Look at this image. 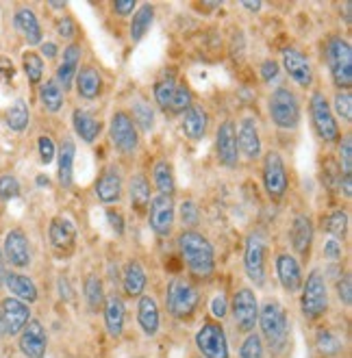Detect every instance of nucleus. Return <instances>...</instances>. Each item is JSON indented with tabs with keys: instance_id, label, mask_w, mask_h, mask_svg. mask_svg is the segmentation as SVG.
<instances>
[{
	"instance_id": "nucleus-1",
	"label": "nucleus",
	"mask_w": 352,
	"mask_h": 358,
	"mask_svg": "<svg viewBox=\"0 0 352 358\" xmlns=\"http://www.w3.org/2000/svg\"><path fill=\"white\" fill-rule=\"evenodd\" d=\"M178 248L183 261L188 265V269L198 278H209L216 267V255H213V245L209 239L202 237L196 230H185L178 237Z\"/></svg>"
},
{
	"instance_id": "nucleus-2",
	"label": "nucleus",
	"mask_w": 352,
	"mask_h": 358,
	"mask_svg": "<svg viewBox=\"0 0 352 358\" xmlns=\"http://www.w3.org/2000/svg\"><path fill=\"white\" fill-rule=\"evenodd\" d=\"M326 61L335 85L348 90L352 85V48L346 39L330 37L326 41Z\"/></svg>"
},
{
	"instance_id": "nucleus-3",
	"label": "nucleus",
	"mask_w": 352,
	"mask_h": 358,
	"mask_svg": "<svg viewBox=\"0 0 352 358\" xmlns=\"http://www.w3.org/2000/svg\"><path fill=\"white\" fill-rule=\"evenodd\" d=\"M302 313L307 320H318L328 308V289L326 280L320 269H314L307 276V282L302 287V300H300Z\"/></svg>"
},
{
	"instance_id": "nucleus-4",
	"label": "nucleus",
	"mask_w": 352,
	"mask_h": 358,
	"mask_svg": "<svg viewBox=\"0 0 352 358\" xmlns=\"http://www.w3.org/2000/svg\"><path fill=\"white\" fill-rule=\"evenodd\" d=\"M165 306H168V313L176 320H185L196 310L198 306V289L183 280V278H174L168 285V296H165Z\"/></svg>"
},
{
	"instance_id": "nucleus-5",
	"label": "nucleus",
	"mask_w": 352,
	"mask_h": 358,
	"mask_svg": "<svg viewBox=\"0 0 352 358\" xmlns=\"http://www.w3.org/2000/svg\"><path fill=\"white\" fill-rule=\"evenodd\" d=\"M270 117L279 129H296L300 122V102L292 90H274V94L270 96Z\"/></svg>"
},
{
	"instance_id": "nucleus-6",
	"label": "nucleus",
	"mask_w": 352,
	"mask_h": 358,
	"mask_svg": "<svg viewBox=\"0 0 352 358\" xmlns=\"http://www.w3.org/2000/svg\"><path fill=\"white\" fill-rule=\"evenodd\" d=\"M263 336L270 341L272 348H281L287 341L289 334V324H287V315L285 308L279 302H265V306L259 310V320Z\"/></svg>"
},
{
	"instance_id": "nucleus-7",
	"label": "nucleus",
	"mask_w": 352,
	"mask_h": 358,
	"mask_svg": "<svg viewBox=\"0 0 352 358\" xmlns=\"http://www.w3.org/2000/svg\"><path fill=\"white\" fill-rule=\"evenodd\" d=\"M309 109H311V120H314V129L320 139L324 141H337L339 139V126L335 122L333 109L326 100L322 92H316L309 102Z\"/></svg>"
},
{
	"instance_id": "nucleus-8",
	"label": "nucleus",
	"mask_w": 352,
	"mask_h": 358,
	"mask_svg": "<svg viewBox=\"0 0 352 358\" xmlns=\"http://www.w3.org/2000/svg\"><path fill=\"white\" fill-rule=\"evenodd\" d=\"M244 269L257 287L265 282V237L261 233H253L246 241L244 250Z\"/></svg>"
},
{
	"instance_id": "nucleus-9",
	"label": "nucleus",
	"mask_w": 352,
	"mask_h": 358,
	"mask_svg": "<svg viewBox=\"0 0 352 358\" xmlns=\"http://www.w3.org/2000/svg\"><path fill=\"white\" fill-rule=\"evenodd\" d=\"M196 345L204 358H229V343H226L224 328L216 322H206L196 334Z\"/></svg>"
},
{
	"instance_id": "nucleus-10",
	"label": "nucleus",
	"mask_w": 352,
	"mask_h": 358,
	"mask_svg": "<svg viewBox=\"0 0 352 358\" xmlns=\"http://www.w3.org/2000/svg\"><path fill=\"white\" fill-rule=\"evenodd\" d=\"M263 185L272 200H281L287 192V170L279 152H267L263 163Z\"/></svg>"
},
{
	"instance_id": "nucleus-11",
	"label": "nucleus",
	"mask_w": 352,
	"mask_h": 358,
	"mask_svg": "<svg viewBox=\"0 0 352 358\" xmlns=\"http://www.w3.org/2000/svg\"><path fill=\"white\" fill-rule=\"evenodd\" d=\"M111 139L122 155H133L137 150V143H139L137 126L133 124V120L127 111L113 113V117H111Z\"/></svg>"
},
{
	"instance_id": "nucleus-12",
	"label": "nucleus",
	"mask_w": 352,
	"mask_h": 358,
	"mask_svg": "<svg viewBox=\"0 0 352 358\" xmlns=\"http://www.w3.org/2000/svg\"><path fill=\"white\" fill-rule=\"evenodd\" d=\"M233 317L241 332L251 334L259 320V306L253 289H239L233 296Z\"/></svg>"
},
{
	"instance_id": "nucleus-13",
	"label": "nucleus",
	"mask_w": 352,
	"mask_h": 358,
	"mask_svg": "<svg viewBox=\"0 0 352 358\" xmlns=\"http://www.w3.org/2000/svg\"><path fill=\"white\" fill-rule=\"evenodd\" d=\"M150 228L159 237H168L174 226V200L170 196H157L148 204Z\"/></svg>"
},
{
	"instance_id": "nucleus-14",
	"label": "nucleus",
	"mask_w": 352,
	"mask_h": 358,
	"mask_svg": "<svg viewBox=\"0 0 352 358\" xmlns=\"http://www.w3.org/2000/svg\"><path fill=\"white\" fill-rule=\"evenodd\" d=\"M216 150H218V159L222 165L226 167L237 165V159H239L237 157V131L231 120L220 124L218 135H216Z\"/></svg>"
},
{
	"instance_id": "nucleus-15",
	"label": "nucleus",
	"mask_w": 352,
	"mask_h": 358,
	"mask_svg": "<svg viewBox=\"0 0 352 358\" xmlns=\"http://www.w3.org/2000/svg\"><path fill=\"white\" fill-rule=\"evenodd\" d=\"M46 345H48V339H46V330L41 326L37 320L29 322L20 334V350L27 358H44L46 354Z\"/></svg>"
},
{
	"instance_id": "nucleus-16",
	"label": "nucleus",
	"mask_w": 352,
	"mask_h": 358,
	"mask_svg": "<svg viewBox=\"0 0 352 358\" xmlns=\"http://www.w3.org/2000/svg\"><path fill=\"white\" fill-rule=\"evenodd\" d=\"M283 68L285 72L292 76L300 87H309L314 83V70H311V63L309 59L296 50V48H287L283 52Z\"/></svg>"
},
{
	"instance_id": "nucleus-17",
	"label": "nucleus",
	"mask_w": 352,
	"mask_h": 358,
	"mask_svg": "<svg viewBox=\"0 0 352 358\" xmlns=\"http://www.w3.org/2000/svg\"><path fill=\"white\" fill-rule=\"evenodd\" d=\"M0 313H3V322H5V332L7 334H20L24 330V326L31 322V310L24 302H20L15 298H7L0 304Z\"/></svg>"
},
{
	"instance_id": "nucleus-18",
	"label": "nucleus",
	"mask_w": 352,
	"mask_h": 358,
	"mask_svg": "<svg viewBox=\"0 0 352 358\" xmlns=\"http://www.w3.org/2000/svg\"><path fill=\"white\" fill-rule=\"evenodd\" d=\"M5 257L13 267H27L31 263L29 239L22 230H9L5 237Z\"/></svg>"
},
{
	"instance_id": "nucleus-19",
	"label": "nucleus",
	"mask_w": 352,
	"mask_h": 358,
	"mask_svg": "<svg viewBox=\"0 0 352 358\" xmlns=\"http://www.w3.org/2000/svg\"><path fill=\"white\" fill-rule=\"evenodd\" d=\"M237 148L244 152L246 159H259L261 157V139H259V129L257 122L253 117H246L239 124V133H237Z\"/></svg>"
},
{
	"instance_id": "nucleus-20",
	"label": "nucleus",
	"mask_w": 352,
	"mask_h": 358,
	"mask_svg": "<svg viewBox=\"0 0 352 358\" xmlns=\"http://www.w3.org/2000/svg\"><path fill=\"white\" fill-rule=\"evenodd\" d=\"M276 273L285 291L296 293L302 287V269H300V263L292 255H279Z\"/></svg>"
},
{
	"instance_id": "nucleus-21",
	"label": "nucleus",
	"mask_w": 352,
	"mask_h": 358,
	"mask_svg": "<svg viewBox=\"0 0 352 358\" xmlns=\"http://www.w3.org/2000/svg\"><path fill=\"white\" fill-rule=\"evenodd\" d=\"M96 198L105 204H113L122 198V178L115 167H107L96 180Z\"/></svg>"
},
{
	"instance_id": "nucleus-22",
	"label": "nucleus",
	"mask_w": 352,
	"mask_h": 358,
	"mask_svg": "<svg viewBox=\"0 0 352 358\" xmlns=\"http://www.w3.org/2000/svg\"><path fill=\"white\" fill-rule=\"evenodd\" d=\"M80 44H70L66 50H64V61H61V66L57 70V85L70 90L72 87V80L76 76V70H78V63H80Z\"/></svg>"
},
{
	"instance_id": "nucleus-23",
	"label": "nucleus",
	"mask_w": 352,
	"mask_h": 358,
	"mask_svg": "<svg viewBox=\"0 0 352 358\" xmlns=\"http://www.w3.org/2000/svg\"><path fill=\"white\" fill-rule=\"evenodd\" d=\"M314 241V222L309 215H296L292 224V248L300 257H307Z\"/></svg>"
},
{
	"instance_id": "nucleus-24",
	"label": "nucleus",
	"mask_w": 352,
	"mask_h": 358,
	"mask_svg": "<svg viewBox=\"0 0 352 358\" xmlns=\"http://www.w3.org/2000/svg\"><path fill=\"white\" fill-rule=\"evenodd\" d=\"M13 22H15V29L24 35V39H27V44H29V46L41 44V27H39V20H37V15H35L29 7L17 9V11H15V17H13Z\"/></svg>"
},
{
	"instance_id": "nucleus-25",
	"label": "nucleus",
	"mask_w": 352,
	"mask_h": 358,
	"mask_svg": "<svg viewBox=\"0 0 352 358\" xmlns=\"http://www.w3.org/2000/svg\"><path fill=\"white\" fill-rule=\"evenodd\" d=\"M206 126H209V115H206V111L200 107V104H192L183 117V133L190 139L198 141L204 137Z\"/></svg>"
},
{
	"instance_id": "nucleus-26",
	"label": "nucleus",
	"mask_w": 352,
	"mask_h": 358,
	"mask_svg": "<svg viewBox=\"0 0 352 358\" xmlns=\"http://www.w3.org/2000/svg\"><path fill=\"white\" fill-rule=\"evenodd\" d=\"M48 237H50V243L57 250L72 248V243L76 239V226L68 217H55L50 222V228H48Z\"/></svg>"
},
{
	"instance_id": "nucleus-27",
	"label": "nucleus",
	"mask_w": 352,
	"mask_h": 358,
	"mask_svg": "<svg viewBox=\"0 0 352 358\" xmlns=\"http://www.w3.org/2000/svg\"><path fill=\"white\" fill-rule=\"evenodd\" d=\"M137 322H139L143 334H148V336L157 334V330H159V306H157L155 298H150V296H141L139 298Z\"/></svg>"
},
{
	"instance_id": "nucleus-28",
	"label": "nucleus",
	"mask_w": 352,
	"mask_h": 358,
	"mask_svg": "<svg viewBox=\"0 0 352 358\" xmlns=\"http://www.w3.org/2000/svg\"><path fill=\"white\" fill-rule=\"evenodd\" d=\"M72 124H74L76 135H78L83 141H85V143H94V141L98 139L100 131H102V124H100L92 113L80 111V109H76V111L72 113Z\"/></svg>"
},
{
	"instance_id": "nucleus-29",
	"label": "nucleus",
	"mask_w": 352,
	"mask_h": 358,
	"mask_svg": "<svg viewBox=\"0 0 352 358\" xmlns=\"http://www.w3.org/2000/svg\"><path fill=\"white\" fill-rule=\"evenodd\" d=\"M5 282L9 287V291L15 296V300L20 302H35L37 300V287L35 282L24 276V273H5Z\"/></svg>"
},
{
	"instance_id": "nucleus-30",
	"label": "nucleus",
	"mask_w": 352,
	"mask_h": 358,
	"mask_svg": "<svg viewBox=\"0 0 352 358\" xmlns=\"http://www.w3.org/2000/svg\"><path fill=\"white\" fill-rule=\"evenodd\" d=\"M102 90V78L98 74L96 68L87 66V68H80V72L76 74V92L80 98H85V100H94L98 98Z\"/></svg>"
},
{
	"instance_id": "nucleus-31",
	"label": "nucleus",
	"mask_w": 352,
	"mask_h": 358,
	"mask_svg": "<svg viewBox=\"0 0 352 358\" xmlns=\"http://www.w3.org/2000/svg\"><path fill=\"white\" fill-rule=\"evenodd\" d=\"M105 324L111 336H120L124 330V304L115 293L105 300Z\"/></svg>"
},
{
	"instance_id": "nucleus-32",
	"label": "nucleus",
	"mask_w": 352,
	"mask_h": 358,
	"mask_svg": "<svg viewBox=\"0 0 352 358\" xmlns=\"http://www.w3.org/2000/svg\"><path fill=\"white\" fill-rule=\"evenodd\" d=\"M74 157L76 145L74 141H64L59 148V182L64 187H72V174H74Z\"/></svg>"
},
{
	"instance_id": "nucleus-33",
	"label": "nucleus",
	"mask_w": 352,
	"mask_h": 358,
	"mask_svg": "<svg viewBox=\"0 0 352 358\" xmlns=\"http://www.w3.org/2000/svg\"><path fill=\"white\" fill-rule=\"evenodd\" d=\"M124 291L127 296H141L143 287H146V271L137 261H129L124 267Z\"/></svg>"
},
{
	"instance_id": "nucleus-34",
	"label": "nucleus",
	"mask_w": 352,
	"mask_h": 358,
	"mask_svg": "<svg viewBox=\"0 0 352 358\" xmlns=\"http://www.w3.org/2000/svg\"><path fill=\"white\" fill-rule=\"evenodd\" d=\"M129 194H131V204L135 210H146L148 204H150V182L143 174H135L131 178V185H129Z\"/></svg>"
},
{
	"instance_id": "nucleus-35",
	"label": "nucleus",
	"mask_w": 352,
	"mask_h": 358,
	"mask_svg": "<svg viewBox=\"0 0 352 358\" xmlns=\"http://www.w3.org/2000/svg\"><path fill=\"white\" fill-rule=\"evenodd\" d=\"M153 20H155V9H153V5H141V7L135 11V15H133V20H131V29H129L133 44L141 41V37L148 33V29L153 27Z\"/></svg>"
},
{
	"instance_id": "nucleus-36",
	"label": "nucleus",
	"mask_w": 352,
	"mask_h": 358,
	"mask_svg": "<svg viewBox=\"0 0 352 358\" xmlns=\"http://www.w3.org/2000/svg\"><path fill=\"white\" fill-rule=\"evenodd\" d=\"M39 100L44 104V109L50 113H57L64 107V90L57 85V80H46L39 87Z\"/></svg>"
},
{
	"instance_id": "nucleus-37",
	"label": "nucleus",
	"mask_w": 352,
	"mask_h": 358,
	"mask_svg": "<svg viewBox=\"0 0 352 358\" xmlns=\"http://www.w3.org/2000/svg\"><path fill=\"white\" fill-rule=\"evenodd\" d=\"M153 174H155V185H157V189H159V196H170V198H172L174 189H176L172 165H170L168 161H159V163L155 165Z\"/></svg>"
},
{
	"instance_id": "nucleus-38",
	"label": "nucleus",
	"mask_w": 352,
	"mask_h": 358,
	"mask_svg": "<svg viewBox=\"0 0 352 358\" xmlns=\"http://www.w3.org/2000/svg\"><path fill=\"white\" fill-rule=\"evenodd\" d=\"M29 107L24 100H15L11 107L7 109L5 113V120H7V126L15 133H22L27 126H29Z\"/></svg>"
},
{
	"instance_id": "nucleus-39",
	"label": "nucleus",
	"mask_w": 352,
	"mask_h": 358,
	"mask_svg": "<svg viewBox=\"0 0 352 358\" xmlns=\"http://www.w3.org/2000/svg\"><path fill=\"white\" fill-rule=\"evenodd\" d=\"M174 92H176V80H174L172 74L161 78L157 83V85H155V100H157V104H159L161 109H170V102H172Z\"/></svg>"
},
{
	"instance_id": "nucleus-40",
	"label": "nucleus",
	"mask_w": 352,
	"mask_h": 358,
	"mask_svg": "<svg viewBox=\"0 0 352 358\" xmlns=\"http://www.w3.org/2000/svg\"><path fill=\"white\" fill-rule=\"evenodd\" d=\"M135 120L133 124H137L141 131H153V126H155V111L150 109V104H146L143 100H137L133 104V117Z\"/></svg>"
},
{
	"instance_id": "nucleus-41",
	"label": "nucleus",
	"mask_w": 352,
	"mask_h": 358,
	"mask_svg": "<svg viewBox=\"0 0 352 358\" xmlns=\"http://www.w3.org/2000/svg\"><path fill=\"white\" fill-rule=\"evenodd\" d=\"M85 300L92 310H98V306L105 300V291H102V282L98 276H87L85 278Z\"/></svg>"
},
{
	"instance_id": "nucleus-42",
	"label": "nucleus",
	"mask_w": 352,
	"mask_h": 358,
	"mask_svg": "<svg viewBox=\"0 0 352 358\" xmlns=\"http://www.w3.org/2000/svg\"><path fill=\"white\" fill-rule=\"evenodd\" d=\"M326 230L333 235V239L342 241L348 233V213L346 210H335V213H330L326 220Z\"/></svg>"
},
{
	"instance_id": "nucleus-43",
	"label": "nucleus",
	"mask_w": 352,
	"mask_h": 358,
	"mask_svg": "<svg viewBox=\"0 0 352 358\" xmlns=\"http://www.w3.org/2000/svg\"><path fill=\"white\" fill-rule=\"evenodd\" d=\"M318 350L326 356H333V354H339L342 352V341H339V336L335 332H330V330H320L318 332Z\"/></svg>"
},
{
	"instance_id": "nucleus-44",
	"label": "nucleus",
	"mask_w": 352,
	"mask_h": 358,
	"mask_svg": "<svg viewBox=\"0 0 352 358\" xmlns=\"http://www.w3.org/2000/svg\"><path fill=\"white\" fill-rule=\"evenodd\" d=\"M190 107H192V92H190L188 85H185V83H181V85H176V92L172 96L170 111L172 113H185Z\"/></svg>"
},
{
	"instance_id": "nucleus-45",
	"label": "nucleus",
	"mask_w": 352,
	"mask_h": 358,
	"mask_svg": "<svg viewBox=\"0 0 352 358\" xmlns=\"http://www.w3.org/2000/svg\"><path fill=\"white\" fill-rule=\"evenodd\" d=\"M24 72H27V78L33 83V85H37V83L41 80V76H44V61H41L39 55H35V52L24 55Z\"/></svg>"
},
{
	"instance_id": "nucleus-46",
	"label": "nucleus",
	"mask_w": 352,
	"mask_h": 358,
	"mask_svg": "<svg viewBox=\"0 0 352 358\" xmlns=\"http://www.w3.org/2000/svg\"><path fill=\"white\" fill-rule=\"evenodd\" d=\"M239 356L241 358H263V339H261V336L255 334V332L248 334L246 341L241 343Z\"/></svg>"
},
{
	"instance_id": "nucleus-47",
	"label": "nucleus",
	"mask_w": 352,
	"mask_h": 358,
	"mask_svg": "<svg viewBox=\"0 0 352 358\" xmlns=\"http://www.w3.org/2000/svg\"><path fill=\"white\" fill-rule=\"evenodd\" d=\"M20 196V182L11 174L0 176V200H13Z\"/></svg>"
},
{
	"instance_id": "nucleus-48",
	"label": "nucleus",
	"mask_w": 352,
	"mask_h": 358,
	"mask_svg": "<svg viewBox=\"0 0 352 358\" xmlns=\"http://www.w3.org/2000/svg\"><path fill=\"white\" fill-rule=\"evenodd\" d=\"M333 104H335V111L342 120H346V122L352 120V96H350V92H337Z\"/></svg>"
},
{
	"instance_id": "nucleus-49",
	"label": "nucleus",
	"mask_w": 352,
	"mask_h": 358,
	"mask_svg": "<svg viewBox=\"0 0 352 358\" xmlns=\"http://www.w3.org/2000/svg\"><path fill=\"white\" fill-rule=\"evenodd\" d=\"M339 163H342V172L344 176L352 174V139L346 137L339 145Z\"/></svg>"
},
{
	"instance_id": "nucleus-50",
	"label": "nucleus",
	"mask_w": 352,
	"mask_h": 358,
	"mask_svg": "<svg viewBox=\"0 0 352 358\" xmlns=\"http://www.w3.org/2000/svg\"><path fill=\"white\" fill-rule=\"evenodd\" d=\"M37 150H39V157H41V163H52V159H55V143H52V139L50 137H46V135H41L39 139H37Z\"/></svg>"
},
{
	"instance_id": "nucleus-51",
	"label": "nucleus",
	"mask_w": 352,
	"mask_h": 358,
	"mask_svg": "<svg viewBox=\"0 0 352 358\" xmlns=\"http://www.w3.org/2000/svg\"><path fill=\"white\" fill-rule=\"evenodd\" d=\"M198 206H196V202H192V200H185L183 204H181V220H183V224L185 226H196L198 224Z\"/></svg>"
},
{
	"instance_id": "nucleus-52",
	"label": "nucleus",
	"mask_w": 352,
	"mask_h": 358,
	"mask_svg": "<svg viewBox=\"0 0 352 358\" xmlns=\"http://www.w3.org/2000/svg\"><path fill=\"white\" fill-rule=\"evenodd\" d=\"M337 298H339V302H344L346 306L352 304V280H350V276H344V278L337 282Z\"/></svg>"
},
{
	"instance_id": "nucleus-53",
	"label": "nucleus",
	"mask_w": 352,
	"mask_h": 358,
	"mask_svg": "<svg viewBox=\"0 0 352 358\" xmlns=\"http://www.w3.org/2000/svg\"><path fill=\"white\" fill-rule=\"evenodd\" d=\"M324 257L328 261H339L342 259V241L339 239H328L324 243Z\"/></svg>"
},
{
	"instance_id": "nucleus-54",
	"label": "nucleus",
	"mask_w": 352,
	"mask_h": 358,
	"mask_svg": "<svg viewBox=\"0 0 352 358\" xmlns=\"http://www.w3.org/2000/svg\"><path fill=\"white\" fill-rule=\"evenodd\" d=\"M276 76H279V63L272 61V59L263 61V63H261V78H263L265 83H272Z\"/></svg>"
},
{
	"instance_id": "nucleus-55",
	"label": "nucleus",
	"mask_w": 352,
	"mask_h": 358,
	"mask_svg": "<svg viewBox=\"0 0 352 358\" xmlns=\"http://www.w3.org/2000/svg\"><path fill=\"white\" fill-rule=\"evenodd\" d=\"M107 222H109L111 230H113V233H115L118 237L124 235V220H122V215L118 213V210H113V208L107 210Z\"/></svg>"
},
{
	"instance_id": "nucleus-56",
	"label": "nucleus",
	"mask_w": 352,
	"mask_h": 358,
	"mask_svg": "<svg viewBox=\"0 0 352 358\" xmlns=\"http://www.w3.org/2000/svg\"><path fill=\"white\" fill-rule=\"evenodd\" d=\"M211 313L216 315V317H224L226 313H229V304H226V298L222 296V293H218V296L211 300Z\"/></svg>"
},
{
	"instance_id": "nucleus-57",
	"label": "nucleus",
	"mask_w": 352,
	"mask_h": 358,
	"mask_svg": "<svg viewBox=\"0 0 352 358\" xmlns=\"http://www.w3.org/2000/svg\"><path fill=\"white\" fill-rule=\"evenodd\" d=\"M57 31H59L61 37L72 39L74 37V22H72V17H61L59 24H57Z\"/></svg>"
},
{
	"instance_id": "nucleus-58",
	"label": "nucleus",
	"mask_w": 352,
	"mask_h": 358,
	"mask_svg": "<svg viewBox=\"0 0 352 358\" xmlns=\"http://www.w3.org/2000/svg\"><path fill=\"white\" fill-rule=\"evenodd\" d=\"M113 9L122 17H127V15H131L135 11V0H118V3H113Z\"/></svg>"
},
{
	"instance_id": "nucleus-59",
	"label": "nucleus",
	"mask_w": 352,
	"mask_h": 358,
	"mask_svg": "<svg viewBox=\"0 0 352 358\" xmlns=\"http://www.w3.org/2000/svg\"><path fill=\"white\" fill-rule=\"evenodd\" d=\"M41 52H44V57H48V59H55L57 57V46L50 44V41H46V44H41Z\"/></svg>"
},
{
	"instance_id": "nucleus-60",
	"label": "nucleus",
	"mask_w": 352,
	"mask_h": 358,
	"mask_svg": "<svg viewBox=\"0 0 352 358\" xmlns=\"http://www.w3.org/2000/svg\"><path fill=\"white\" fill-rule=\"evenodd\" d=\"M342 189H344V196H346V198H350V194H352V187H350V176H344Z\"/></svg>"
},
{
	"instance_id": "nucleus-61",
	"label": "nucleus",
	"mask_w": 352,
	"mask_h": 358,
	"mask_svg": "<svg viewBox=\"0 0 352 358\" xmlns=\"http://www.w3.org/2000/svg\"><path fill=\"white\" fill-rule=\"evenodd\" d=\"M248 11H259L261 9V3H241Z\"/></svg>"
},
{
	"instance_id": "nucleus-62",
	"label": "nucleus",
	"mask_w": 352,
	"mask_h": 358,
	"mask_svg": "<svg viewBox=\"0 0 352 358\" xmlns=\"http://www.w3.org/2000/svg\"><path fill=\"white\" fill-rule=\"evenodd\" d=\"M5 282V265H3V255H0V285Z\"/></svg>"
},
{
	"instance_id": "nucleus-63",
	"label": "nucleus",
	"mask_w": 352,
	"mask_h": 358,
	"mask_svg": "<svg viewBox=\"0 0 352 358\" xmlns=\"http://www.w3.org/2000/svg\"><path fill=\"white\" fill-rule=\"evenodd\" d=\"M7 332H5V322H3V313H0V339H3Z\"/></svg>"
},
{
	"instance_id": "nucleus-64",
	"label": "nucleus",
	"mask_w": 352,
	"mask_h": 358,
	"mask_svg": "<svg viewBox=\"0 0 352 358\" xmlns=\"http://www.w3.org/2000/svg\"><path fill=\"white\" fill-rule=\"evenodd\" d=\"M48 182H50V180H48L46 176H37V185H39V187H44V185H48Z\"/></svg>"
}]
</instances>
